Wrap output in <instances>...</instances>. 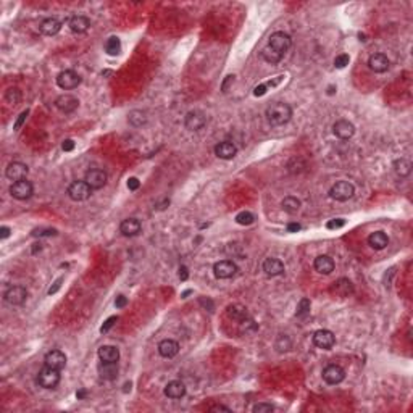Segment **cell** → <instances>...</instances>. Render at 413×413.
<instances>
[{
	"label": "cell",
	"mask_w": 413,
	"mask_h": 413,
	"mask_svg": "<svg viewBox=\"0 0 413 413\" xmlns=\"http://www.w3.org/2000/svg\"><path fill=\"white\" fill-rule=\"evenodd\" d=\"M44 363H46V366L55 368V370H63L66 366V355L60 350H52L49 354H46Z\"/></svg>",
	"instance_id": "17"
},
{
	"label": "cell",
	"mask_w": 413,
	"mask_h": 413,
	"mask_svg": "<svg viewBox=\"0 0 413 413\" xmlns=\"http://www.w3.org/2000/svg\"><path fill=\"white\" fill-rule=\"evenodd\" d=\"M107 173H105L103 170L100 168H92V170H89L86 173V176H84V181L91 186V189H102V187L107 184Z\"/></svg>",
	"instance_id": "10"
},
{
	"label": "cell",
	"mask_w": 413,
	"mask_h": 413,
	"mask_svg": "<svg viewBox=\"0 0 413 413\" xmlns=\"http://www.w3.org/2000/svg\"><path fill=\"white\" fill-rule=\"evenodd\" d=\"M300 229H302V226H300L299 223H289V224H288V231H289V232H297V231H300Z\"/></svg>",
	"instance_id": "50"
},
{
	"label": "cell",
	"mask_w": 413,
	"mask_h": 413,
	"mask_svg": "<svg viewBox=\"0 0 413 413\" xmlns=\"http://www.w3.org/2000/svg\"><path fill=\"white\" fill-rule=\"evenodd\" d=\"M60 286H62V280H57L55 286L49 289V294H50V296H52V294H55V292H57V291L60 289Z\"/></svg>",
	"instance_id": "52"
},
{
	"label": "cell",
	"mask_w": 413,
	"mask_h": 413,
	"mask_svg": "<svg viewBox=\"0 0 413 413\" xmlns=\"http://www.w3.org/2000/svg\"><path fill=\"white\" fill-rule=\"evenodd\" d=\"M212 411H231L229 407H224V405H216V407L212 408Z\"/></svg>",
	"instance_id": "53"
},
{
	"label": "cell",
	"mask_w": 413,
	"mask_h": 413,
	"mask_svg": "<svg viewBox=\"0 0 413 413\" xmlns=\"http://www.w3.org/2000/svg\"><path fill=\"white\" fill-rule=\"evenodd\" d=\"M76 397H78V399H84V397H86V390H84V389L78 390V392H76Z\"/></svg>",
	"instance_id": "54"
},
{
	"label": "cell",
	"mask_w": 413,
	"mask_h": 413,
	"mask_svg": "<svg viewBox=\"0 0 413 413\" xmlns=\"http://www.w3.org/2000/svg\"><path fill=\"white\" fill-rule=\"evenodd\" d=\"M68 26L74 34H82L91 28V21H89V18L82 17V15H78V17H73L68 21Z\"/></svg>",
	"instance_id": "24"
},
{
	"label": "cell",
	"mask_w": 413,
	"mask_h": 413,
	"mask_svg": "<svg viewBox=\"0 0 413 413\" xmlns=\"http://www.w3.org/2000/svg\"><path fill=\"white\" fill-rule=\"evenodd\" d=\"M237 273V265L231 260H221L213 265V274L218 280H229Z\"/></svg>",
	"instance_id": "8"
},
{
	"label": "cell",
	"mask_w": 413,
	"mask_h": 413,
	"mask_svg": "<svg viewBox=\"0 0 413 413\" xmlns=\"http://www.w3.org/2000/svg\"><path fill=\"white\" fill-rule=\"evenodd\" d=\"M349 62H350V57L347 54H341L336 57L334 65H336V68H345V66L349 65Z\"/></svg>",
	"instance_id": "39"
},
{
	"label": "cell",
	"mask_w": 413,
	"mask_h": 413,
	"mask_svg": "<svg viewBox=\"0 0 413 413\" xmlns=\"http://www.w3.org/2000/svg\"><path fill=\"white\" fill-rule=\"evenodd\" d=\"M281 207H283L284 212L294 215V213H297L299 210H300V200L296 199V197H292V195H289V197H286V199L281 202Z\"/></svg>",
	"instance_id": "33"
},
{
	"label": "cell",
	"mask_w": 413,
	"mask_h": 413,
	"mask_svg": "<svg viewBox=\"0 0 413 413\" xmlns=\"http://www.w3.org/2000/svg\"><path fill=\"white\" fill-rule=\"evenodd\" d=\"M165 395L170 399H181L186 395V386L181 381H171L165 387Z\"/></svg>",
	"instance_id": "25"
},
{
	"label": "cell",
	"mask_w": 413,
	"mask_h": 413,
	"mask_svg": "<svg viewBox=\"0 0 413 413\" xmlns=\"http://www.w3.org/2000/svg\"><path fill=\"white\" fill-rule=\"evenodd\" d=\"M5 100L9 102V103H12V105L20 103V100H21V92H20V89H17V87H10L9 91H7V94H5Z\"/></svg>",
	"instance_id": "36"
},
{
	"label": "cell",
	"mask_w": 413,
	"mask_h": 413,
	"mask_svg": "<svg viewBox=\"0 0 413 413\" xmlns=\"http://www.w3.org/2000/svg\"><path fill=\"white\" fill-rule=\"evenodd\" d=\"M60 382V370L50 366H44L37 374V384L44 389H54Z\"/></svg>",
	"instance_id": "3"
},
{
	"label": "cell",
	"mask_w": 413,
	"mask_h": 413,
	"mask_svg": "<svg viewBox=\"0 0 413 413\" xmlns=\"http://www.w3.org/2000/svg\"><path fill=\"white\" fill-rule=\"evenodd\" d=\"M333 132L336 134L337 137L345 141V139H350L352 136L355 134V126L352 124L347 119H339V121H336L334 126H333Z\"/></svg>",
	"instance_id": "16"
},
{
	"label": "cell",
	"mask_w": 413,
	"mask_h": 413,
	"mask_svg": "<svg viewBox=\"0 0 413 413\" xmlns=\"http://www.w3.org/2000/svg\"><path fill=\"white\" fill-rule=\"evenodd\" d=\"M266 89H268V87H266L265 84H260V86H257V87L253 89V95H255V97L265 95V94H266Z\"/></svg>",
	"instance_id": "46"
},
{
	"label": "cell",
	"mask_w": 413,
	"mask_h": 413,
	"mask_svg": "<svg viewBox=\"0 0 413 413\" xmlns=\"http://www.w3.org/2000/svg\"><path fill=\"white\" fill-rule=\"evenodd\" d=\"M55 107L60 111H63V113H73V111L79 107V100L70 94H65V95H60L55 100Z\"/></svg>",
	"instance_id": "15"
},
{
	"label": "cell",
	"mask_w": 413,
	"mask_h": 413,
	"mask_svg": "<svg viewBox=\"0 0 413 413\" xmlns=\"http://www.w3.org/2000/svg\"><path fill=\"white\" fill-rule=\"evenodd\" d=\"M28 115H29V110H25V111H21V113H20V116H18V119H17V121H15V124H13V129H15V131H18L20 127L25 124V121H26Z\"/></svg>",
	"instance_id": "41"
},
{
	"label": "cell",
	"mask_w": 413,
	"mask_h": 413,
	"mask_svg": "<svg viewBox=\"0 0 413 413\" xmlns=\"http://www.w3.org/2000/svg\"><path fill=\"white\" fill-rule=\"evenodd\" d=\"M39 29L44 36H55L60 33V29H62V23H60L57 18H47L41 23Z\"/></svg>",
	"instance_id": "29"
},
{
	"label": "cell",
	"mask_w": 413,
	"mask_h": 413,
	"mask_svg": "<svg viewBox=\"0 0 413 413\" xmlns=\"http://www.w3.org/2000/svg\"><path fill=\"white\" fill-rule=\"evenodd\" d=\"M313 344L318 349L329 350L336 344V337L329 329H318L317 333H313Z\"/></svg>",
	"instance_id": "11"
},
{
	"label": "cell",
	"mask_w": 413,
	"mask_h": 413,
	"mask_svg": "<svg viewBox=\"0 0 413 413\" xmlns=\"http://www.w3.org/2000/svg\"><path fill=\"white\" fill-rule=\"evenodd\" d=\"M105 52L108 55H118L121 52V42H119L118 37H108L107 42H105Z\"/></svg>",
	"instance_id": "34"
},
{
	"label": "cell",
	"mask_w": 413,
	"mask_h": 413,
	"mask_svg": "<svg viewBox=\"0 0 413 413\" xmlns=\"http://www.w3.org/2000/svg\"><path fill=\"white\" fill-rule=\"evenodd\" d=\"M355 189L349 181H337L331 189H329V197L337 202H347L354 197Z\"/></svg>",
	"instance_id": "4"
},
{
	"label": "cell",
	"mask_w": 413,
	"mask_h": 413,
	"mask_svg": "<svg viewBox=\"0 0 413 413\" xmlns=\"http://www.w3.org/2000/svg\"><path fill=\"white\" fill-rule=\"evenodd\" d=\"M310 313V300L309 299H302L299 302V305H297V312H296V315L297 317H305V315H309Z\"/></svg>",
	"instance_id": "38"
},
{
	"label": "cell",
	"mask_w": 413,
	"mask_h": 413,
	"mask_svg": "<svg viewBox=\"0 0 413 413\" xmlns=\"http://www.w3.org/2000/svg\"><path fill=\"white\" fill-rule=\"evenodd\" d=\"M99 358L102 362H118L119 350L115 345H102L99 349Z\"/></svg>",
	"instance_id": "31"
},
{
	"label": "cell",
	"mask_w": 413,
	"mask_h": 413,
	"mask_svg": "<svg viewBox=\"0 0 413 413\" xmlns=\"http://www.w3.org/2000/svg\"><path fill=\"white\" fill-rule=\"evenodd\" d=\"M266 121L271 126H283L286 124L292 116V108L284 102H276L266 108Z\"/></svg>",
	"instance_id": "1"
},
{
	"label": "cell",
	"mask_w": 413,
	"mask_h": 413,
	"mask_svg": "<svg viewBox=\"0 0 413 413\" xmlns=\"http://www.w3.org/2000/svg\"><path fill=\"white\" fill-rule=\"evenodd\" d=\"M10 232H12V231H10V228L2 226V228H0V239H7V237L10 236Z\"/></svg>",
	"instance_id": "51"
},
{
	"label": "cell",
	"mask_w": 413,
	"mask_h": 413,
	"mask_svg": "<svg viewBox=\"0 0 413 413\" xmlns=\"http://www.w3.org/2000/svg\"><path fill=\"white\" fill-rule=\"evenodd\" d=\"M62 149L65 150V152H71V150L74 149V142H73L71 139H66V141H63Z\"/></svg>",
	"instance_id": "48"
},
{
	"label": "cell",
	"mask_w": 413,
	"mask_h": 413,
	"mask_svg": "<svg viewBox=\"0 0 413 413\" xmlns=\"http://www.w3.org/2000/svg\"><path fill=\"white\" fill-rule=\"evenodd\" d=\"M315 269L321 274H331L334 271V260L328 255H320L315 258Z\"/></svg>",
	"instance_id": "22"
},
{
	"label": "cell",
	"mask_w": 413,
	"mask_h": 413,
	"mask_svg": "<svg viewBox=\"0 0 413 413\" xmlns=\"http://www.w3.org/2000/svg\"><path fill=\"white\" fill-rule=\"evenodd\" d=\"M99 374L107 381H113L118 376V363L116 362H102L99 365Z\"/></svg>",
	"instance_id": "26"
},
{
	"label": "cell",
	"mask_w": 413,
	"mask_h": 413,
	"mask_svg": "<svg viewBox=\"0 0 413 413\" xmlns=\"http://www.w3.org/2000/svg\"><path fill=\"white\" fill-rule=\"evenodd\" d=\"M116 321H118V318H116V317H110V318H108V320L105 321L103 325H102V328H100V333H102V334H103V333H107L108 329H110L111 326H113Z\"/></svg>",
	"instance_id": "43"
},
{
	"label": "cell",
	"mask_w": 413,
	"mask_h": 413,
	"mask_svg": "<svg viewBox=\"0 0 413 413\" xmlns=\"http://www.w3.org/2000/svg\"><path fill=\"white\" fill-rule=\"evenodd\" d=\"M26 299H28V291L23 286H12L10 289H7L4 294L5 302L13 307L23 305L26 302Z\"/></svg>",
	"instance_id": "7"
},
{
	"label": "cell",
	"mask_w": 413,
	"mask_h": 413,
	"mask_svg": "<svg viewBox=\"0 0 413 413\" xmlns=\"http://www.w3.org/2000/svg\"><path fill=\"white\" fill-rule=\"evenodd\" d=\"M268 49H271L274 54H278L280 57H284V54L289 50L291 47V36L283 33V31H276L269 36V41H268Z\"/></svg>",
	"instance_id": "2"
},
{
	"label": "cell",
	"mask_w": 413,
	"mask_h": 413,
	"mask_svg": "<svg viewBox=\"0 0 413 413\" xmlns=\"http://www.w3.org/2000/svg\"><path fill=\"white\" fill-rule=\"evenodd\" d=\"M368 244H370V247H371V249H374V250H382V249H386V247H387L389 237L382 231L371 232L370 237H368Z\"/></svg>",
	"instance_id": "27"
},
{
	"label": "cell",
	"mask_w": 413,
	"mask_h": 413,
	"mask_svg": "<svg viewBox=\"0 0 413 413\" xmlns=\"http://www.w3.org/2000/svg\"><path fill=\"white\" fill-rule=\"evenodd\" d=\"M57 84L60 89H65V91H70L81 84V76L73 70H65L57 76Z\"/></svg>",
	"instance_id": "6"
},
{
	"label": "cell",
	"mask_w": 413,
	"mask_h": 413,
	"mask_svg": "<svg viewBox=\"0 0 413 413\" xmlns=\"http://www.w3.org/2000/svg\"><path fill=\"white\" fill-rule=\"evenodd\" d=\"M34 189H33V184L28 181V179H21V181H17L13 183L12 187H10V194L12 197H15L17 200H26L33 195Z\"/></svg>",
	"instance_id": "9"
},
{
	"label": "cell",
	"mask_w": 413,
	"mask_h": 413,
	"mask_svg": "<svg viewBox=\"0 0 413 413\" xmlns=\"http://www.w3.org/2000/svg\"><path fill=\"white\" fill-rule=\"evenodd\" d=\"M331 292H334V294L339 297H349L354 294V284H352L347 278H341V280L333 283Z\"/></svg>",
	"instance_id": "19"
},
{
	"label": "cell",
	"mask_w": 413,
	"mask_h": 413,
	"mask_svg": "<svg viewBox=\"0 0 413 413\" xmlns=\"http://www.w3.org/2000/svg\"><path fill=\"white\" fill-rule=\"evenodd\" d=\"M92 189L86 181H74L68 187V197L74 202H82L91 197Z\"/></svg>",
	"instance_id": "5"
},
{
	"label": "cell",
	"mask_w": 413,
	"mask_h": 413,
	"mask_svg": "<svg viewBox=\"0 0 413 413\" xmlns=\"http://www.w3.org/2000/svg\"><path fill=\"white\" fill-rule=\"evenodd\" d=\"M129 123L132 126H142V124H146L147 121V116L144 111H141V110H132L131 113H129Z\"/></svg>",
	"instance_id": "35"
},
{
	"label": "cell",
	"mask_w": 413,
	"mask_h": 413,
	"mask_svg": "<svg viewBox=\"0 0 413 413\" xmlns=\"http://www.w3.org/2000/svg\"><path fill=\"white\" fill-rule=\"evenodd\" d=\"M236 221L239 224H242V226H249V224H252L255 221V216L250 212H241L236 216Z\"/></svg>",
	"instance_id": "37"
},
{
	"label": "cell",
	"mask_w": 413,
	"mask_h": 413,
	"mask_svg": "<svg viewBox=\"0 0 413 413\" xmlns=\"http://www.w3.org/2000/svg\"><path fill=\"white\" fill-rule=\"evenodd\" d=\"M411 162L407 159H399L394 162V173L399 178H407L411 173Z\"/></svg>",
	"instance_id": "32"
},
{
	"label": "cell",
	"mask_w": 413,
	"mask_h": 413,
	"mask_svg": "<svg viewBox=\"0 0 413 413\" xmlns=\"http://www.w3.org/2000/svg\"><path fill=\"white\" fill-rule=\"evenodd\" d=\"M368 68L374 73H384L389 70V58L384 54H374L368 60Z\"/></svg>",
	"instance_id": "18"
},
{
	"label": "cell",
	"mask_w": 413,
	"mask_h": 413,
	"mask_svg": "<svg viewBox=\"0 0 413 413\" xmlns=\"http://www.w3.org/2000/svg\"><path fill=\"white\" fill-rule=\"evenodd\" d=\"M126 304H127V299L124 296H118L116 300H115V307H116V309H123V307H126Z\"/></svg>",
	"instance_id": "47"
},
{
	"label": "cell",
	"mask_w": 413,
	"mask_h": 413,
	"mask_svg": "<svg viewBox=\"0 0 413 413\" xmlns=\"http://www.w3.org/2000/svg\"><path fill=\"white\" fill-rule=\"evenodd\" d=\"M142 226H141V221L136 220V218H127L124 220L121 224H119V231H121V234L126 236V237H132V236H137L141 232Z\"/></svg>",
	"instance_id": "21"
},
{
	"label": "cell",
	"mask_w": 413,
	"mask_h": 413,
	"mask_svg": "<svg viewBox=\"0 0 413 413\" xmlns=\"http://www.w3.org/2000/svg\"><path fill=\"white\" fill-rule=\"evenodd\" d=\"M187 278H189V271H187V268H186V266H181V268H179V280H181V281H186Z\"/></svg>",
	"instance_id": "49"
},
{
	"label": "cell",
	"mask_w": 413,
	"mask_h": 413,
	"mask_svg": "<svg viewBox=\"0 0 413 413\" xmlns=\"http://www.w3.org/2000/svg\"><path fill=\"white\" fill-rule=\"evenodd\" d=\"M226 315L228 318L234 320V321H244L245 318H249V313H247V309L244 305H239V304H232L226 309Z\"/></svg>",
	"instance_id": "30"
},
{
	"label": "cell",
	"mask_w": 413,
	"mask_h": 413,
	"mask_svg": "<svg viewBox=\"0 0 413 413\" xmlns=\"http://www.w3.org/2000/svg\"><path fill=\"white\" fill-rule=\"evenodd\" d=\"M33 236H57V231L55 229H36L33 231Z\"/></svg>",
	"instance_id": "44"
},
{
	"label": "cell",
	"mask_w": 413,
	"mask_h": 413,
	"mask_svg": "<svg viewBox=\"0 0 413 413\" xmlns=\"http://www.w3.org/2000/svg\"><path fill=\"white\" fill-rule=\"evenodd\" d=\"M263 271L268 276H280L284 273V265L283 261L278 258H266L263 261Z\"/></svg>",
	"instance_id": "28"
},
{
	"label": "cell",
	"mask_w": 413,
	"mask_h": 413,
	"mask_svg": "<svg viewBox=\"0 0 413 413\" xmlns=\"http://www.w3.org/2000/svg\"><path fill=\"white\" fill-rule=\"evenodd\" d=\"M253 413H269V411H273L274 407L271 403H257V405H253Z\"/></svg>",
	"instance_id": "40"
},
{
	"label": "cell",
	"mask_w": 413,
	"mask_h": 413,
	"mask_svg": "<svg viewBox=\"0 0 413 413\" xmlns=\"http://www.w3.org/2000/svg\"><path fill=\"white\" fill-rule=\"evenodd\" d=\"M236 154H237L236 146L232 144V142H228V141L220 142V144L215 147V155L218 157V159H223V160H231V159H234Z\"/></svg>",
	"instance_id": "20"
},
{
	"label": "cell",
	"mask_w": 413,
	"mask_h": 413,
	"mask_svg": "<svg viewBox=\"0 0 413 413\" xmlns=\"http://www.w3.org/2000/svg\"><path fill=\"white\" fill-rule=\"evenodd\" d=\"M207 124V116L202 111H189L184 118V126L189 131H200Z\"/></svg>",
	"instance_id": "13"
},
{
	"label": "cell",
	"mask_w": 413,
	"mask_h": 413,
	"mask_svg": "<svg viewBox=\"0 0 413 413\" xmlns=\"http://www.w3.org/2000/svg\"><path fill=\"white\" fill-rule=\"evenodd\" d=\"M159 352L160 355L165 357V358H173L178 355L179 352V344L173 339H163L160 344H159Z\"/></svg>",
	"instance_id": "23"
},
{
	"label": "cell",
	"mask_w": 413,
	"mask_h": 413,
	"mask_svg": "<svg viewBox=\"0 0 413 413\" xmlns=\"http://www.w3.org/2000/svg\"><path fill=\"white\" fill-rule=\"evenodd\" d=\"M345 224V220H342V218H336V220H331L329 221L326 226H328V229H339V228H342Z\"/></svg>",
	"instance_id": "42"
},
{
	"label": "cell",
	"mask_w": 413,
	"mask_h": 413,
	"mask_svg": "<svg viewBox=\"0 0 413 413\" xmlns=\"http://www.w3.org/2000/svg\"><path fill=\"white\" fill-rule=\"evenodd\" d=\"M28 171L29 168L26 167L25 163L21 162H12L9 167L5 170V176L10 179V181H21V179H26L28 176Z\"/></svg>",
	"instance_id": "12"
},
{
	"label": "cell",
	"mask_w": 413,
	"mask_h": 413,
	"mask_svg": "<svg viewBox=\"0 0 413 413\" xmlns=\"http://www.w3.org/2000/svg\"><path fill=\"white\" fill-rule=\"evenodd\" d=\"M345 378V371L339 365H328L325 370H323V379H325L328 384H339Z\"/></svg>",
	"instance_id": "14"
},
{
	"label": "cell",
	"mask_w": 413,
	"mask_h": 413,
	"mask_svg": "<svg viewBox=\"0 0 413 413\" xmlns=\"http://www.w3.org/2000/svg\"><path fill=\"white\" fill-rule=\"evenodd\" d=\"M139 186H141V183H139L137 178H129V181H127V189H129V191H137Z\"/></svg>",
	"instance_id": "45"
}]
</instances>
